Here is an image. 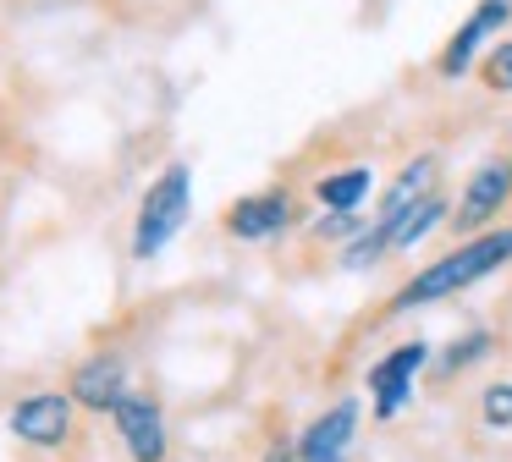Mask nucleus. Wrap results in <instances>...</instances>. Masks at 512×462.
<instances>
[{
  "label": "nucleus",
  "mask_w": 512,
  "mask_h": 462,
  "mask_svg": "<svg viewBox=\"0 0 512 462\" xmlns=\"http://www.w3.org/2000/svg\"><path fill=\"white\" fill-rule=\"evenodd\" d=\"M353 435H358V402L347 396V402H336L331 413H320L309 429H303L298 462H342L347 446H353Z\"/></svg>",
  "instance_id": "1a4fd4ad"
},
{
  "label": "nucleus",
  "mask_w": 512,
  "mask_h": 462,
  "mask_svg": "<svg viewBox=\"0 0 512 462\" xmlns=\"http://www.w3.org/2000/svg\"><path fill=\"white\" fill-rule=\"evenodd\" d=\"M292 226V204L287 193H248L226 209V231L237 242H265V237H281Z\"/></svg>",
  "instance_id": "9d476101"
},
{
  "label": "nucleus",
  "mask_w": 512,
  "mask_h": 462,
  "mask_svg": "<svg viewBox=\"0 0 512 462\" xmlns=\"http://www.w3.org/2000/svg\"><path fill=\"white\" fill-rule=\"evenodd\" d=\"M188 204H193V171L177 160V165H166V171L149 182L144 204H138L133 259H155V253L182 231V220H188Z\"/></svg>",
  "instance_id": "7ed1b4c3"
},
{
  "label": "nucleus",
  "mask_w": 512,
  "mask_h": 462,
  "mask_svg": "<svg viewBox=\"0 0 512 462\" xmlns=\"http://www.w3.org/2000/svg\"><path fill=\"white\" fill-rule=\"evenodd\" d=\"M127 396V363L116 352H94L72 369V402L89 407V413H111Z\"/></svg>",
  "instance_id": "6e6552de"
},
{
  "label": "nucleus",
  "mask_w": 512,
  "mask_h": 462,
  "mask_svg": "<svg viewBox=\"0 0 512 462\" xmlns=\"http://www.w3.org/2000/svg\"><path fill=\"white\" fill-rule=\"evenodd\" d=\"M314 198H320V204L331 209V215H353V209L369 198V171H364V165H353V171L325 176V182L314 187Z\"/></svg>",
  "instance_id": "f8f14e48"
},
{
  "label": "nucleus",
  "mask_w": 512,
  "mask_h": 462,
  "mask_svg": "<svg viewBox=\"0 0 512 462\" xmlns=\"http://www.w3.org/2000/svg\"><path fill=\"white\" fill-rule=\"evenodd\" d=\"M507 198H512V165L507 160H485L474 176H468L463 198H457V209H452V226L468 237V231H479L490 215H501Z\"/></svg>",
  "instance_id": "39448f33"
},
{
  "label": "nucleus",
  "mask_w": 512,
  "mask_h": 462,
  "mask_svg": "<svg viewBox=\"0 0 512 462\" xmlns=\"http://www.w3.org/2000/svg\"><path fill=\"white\" fill-rule=\"evenodd\" d=\"M479 418H485L490 429H512V380L485 385V396H479Z\"/></svg>",
  "instance_id": "4468645a"
},
{
  "label": "nucleus",
  "mask_w": 512,
  "mask_h": 462,
  "mask_svg": "<svg viewBox=\"0 0 512 462\" xmlns=\"http://www.w3.org/2000/svg\"><path fill=\"white\" fill-rule=\"evenodd\" d=\"M507 17H512V0H479V6L468 11V22L452 33V44L441 50V77H463L468 61L479 55V44H485Z\"/></svg>",
  "instance_id": "9b49d317"
},
{
  "label": "nucleus",
  "mask_w": 512,
  "mask_h": 462,
  "mask_svg": "<svg viewBox=\"0 0 512 462\" xmlns=\"http://www.w3.org/2000/svg\"><path fill=\"white\" fill-rule=\"evenodd\" d=\"M479 77H485V88H496V94H512V39H507V44H496V50L485 55Z\"/></svg>",
  "instance_id": "dca6fc26"
},
{
  "label": "nucleus",
  "mask_w": 512,
  "mask_h": 462,
  "mask_svg": "<svg viewBox=\"0 0 512 462\" xmlns=\"http://www.w3.org/2000/svg\"><path fill=\"white\" fill-rule=\"evenodd\" d=\"M512 259V231H485V237H468L457 242L446 259H435L430 270H419L408 286H402L397 297H391V308H424V303H441V297L463 292V286L485 281L490 270H501V264Z\"/></svg>",
  "instance_id": "f257e3e1"
},
{
  "label": "nucleus",
  "mask_w": 512,
  "mask_h": 462,
  "mask_svg": "<svg viewBox=\"0 0 512 462\" xmlns=\"http://www.w3.org/2000/svg\"><path fill=\"white\" fill-rule=\"evenodd\" d=\"M441 215H446V198H424V204H413L408 215H402V226L391 231V248H413V242H424L435 226H441Z\"/></svg>",
  "instance_id": "ddd939ff"
},
{
  "label": "nucleus",
  "mask_w": 512,
  "mask_h": 462,
  "mask_svg": "<svg viewBox=\"0 0 512 462\" xmlns=\"http://www.w3.org/2000/svg\"><path fill=\"white\" fill-rule=\"evenodd\" d=\"M485 352H490V336H485V330H474V336H463V341H452V347H446L441 374H463V363L485 358Z\"/></svg>",
  "instance_id": "2eb2a0df"
},
{
  "label": "nucleus",
  "mask_w": 512,
  "mask_h": 462,
  "mask_svg": "<svg viewBox=\"0 0 512 462\" xmlns=\"http://www.w3.org/2000/svg\"><path fill=\"white\" fill-rule=\"evenodd\" d=\"M12 435L28 440V446H61L72 435V396H56V391H39V396H23L12 407Z\"/></svg>",
  "instance_id": "423d86ee"
},
{
  "label": "nucleus",
  "mask_w": 512,
  "mask_h": 462,
  "mask_svg": "<svg viewBox=\"0 0 512 462\" xmlns=\"http://www.w3.org/2000/svg\"><path fill=\"white\" fill-rule=\"evenodd\" d=\"M424 363H430V347H424V341H402L397 352H386V358L369 369V402H375V418H397L402 407H408L413 380L424 374Z\"/></svg>",
  "instance_id": "20e7f679"
},
{
  "label": "nucleus",
  "mask_w": 512,
  "mask_h": 462,
  "mask_svg": "<svg viewBox=\"0 0 512 462\" xmlns=\"http://www.w3.org/2000/svg\"><path fill=\"white\" fill-rule=\"evenodd\" d=\"M430 193H435V154H419V160H408V165L397 171V182L386 187V198H380V220L342 253L347 270H364V264L380 259V253H391V231H397L402 215H408L413 204H424Z\"/></svg>",
  "instance_id": "f03ea898"
},
{
  "label": "nucleus",
  "mask_w": 512,
  "mask_h": 462,
  "mask_svg": "<svg viewBox=\"0 0 512 462\" xmlns=\"http://www.w3.org/2000/svg\"><path fill=\"white\" fill-rule=\"evenodd\" d=\"M265 462H298V457H292V446H270Z\"/></svg>",
  "instance_id": "f3484780"
},
{
  "label": "nucleus",
  "mask_w": 512,
  "mask_h": 462,
  "mask_svg": "<svg viewBox=\"0 0 512 462\" xmlns=\"http://www.w3.org/2000/svg\"><path fill=\"white\" fill-rule=\"evenodd\" d=\"M111 418H116V435L133 451V462H166V418H160V407L149 402V396L127 391L122 402L111 407Z\"/></svg>",
  "instance_id": "0eeeda50"
}]
</instances>
